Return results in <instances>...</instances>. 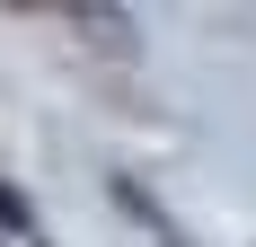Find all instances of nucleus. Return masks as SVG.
<instances>
[{
    "label": "nucleus",
    "mask_w": 256,
    "mask_h": 247,
    "mask_svg": "<svg viewBox=\"0 0 256 247\" xmlns=\"http://www.w3.org/2000/svg\"><path fill=\"white\" fill-rule=\"evenodd\" d=\"M0 221H26V203H18V194H9V186H0Z\"/></svg>",
    "instance_id": "obj_1"
}]
</instances>
